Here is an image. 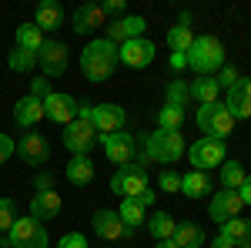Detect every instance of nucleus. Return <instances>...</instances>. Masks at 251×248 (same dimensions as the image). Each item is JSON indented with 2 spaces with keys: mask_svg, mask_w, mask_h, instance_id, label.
Wrapping results in <instances>:
<instances>
[{
  "mask_svg": "<svg viewBox=\"0 0 251 248\" xmlns=\"http://www.w3.org/2000/svg\"><path fill=\"white\" fill-rule=\"evenodd\" d=\"M80 71L91 84H100L117 71V47L107 37L91 40L84 51H80Z\"/></svg>",
  "mask_w": 251,
  "mask_h": 248,
  "instance_id": "obj_1",
  "label": "nucleus"
},
{
  "mask_svg": "<svg viewBox=\"0 0 251 248\" xmlns=\"http://www.w3.org/2000/svg\"><path fill=\"white\" fill-rule=\"evenodd\" d=\"M225 64H228L225 44L214 37V34H201V37H194L191 51H188V67H191L194 74H198V77H214Z\"/></svg>",
  "mask_w": 251,
  "mask_h": 248,
  "instance_id": "obj_2",
  "label": "nucleus"
},
{
  "mask_svg": "<svg viewBox=\"0 0 251 248\" xmlns=\"http://www.w3.org/2000/svg\"><path fill=\"white\" fill-rule=\"evenodd\" d=\"M198 128H201L204 138H218V141H225V138L234 131V117H231V111L225 108V101L201 104V108H198Z\"/></svg>",
  "mask_w": 251,
  "mask_h": 248,
  "instance_id": "obj_3",
  "label": "nucleus"
},
{
  "mask_svg": "<svg viewBox=\"0 0 251 248\" xmlns=\"http://www.w3.org/2000/svg\"><path fill=\"white\" fill-rule=\"evenodd\" d=\"M7 245L10 248H47L50 245V235L44 228V221L24 215V218L14 221V228L7 231Z\"/></svg>",
  "mask_w": 251,
  "mask_h": 248,
  "instance_id": "obj_4",
  "label": "nucleus"
},
{
  "mask_svg": "<svg viewBox=\"0 0 251 248\" xmlns=\"http://www.w3.org/2000/svg\"><path fill=\"white\" fill-rule=\"evenodd\" d=\"M188 161H191L194 171H211V168H221L228 161V144L218 141V138H201L188 148Z\"/></svg>",
  "mask_w": 251,
  "mask_h": 248,
  "instance_id": "obj_5",
  "label": "nucleus"
},
{
  "mask_svg": "<svg viewBox=\"0 0 251 248\" xmlns=\"http://www.w3.org/2000/svg\"><path fill=\"white\" fill-rule=\"evenodd\" d=\"M97 144L104 148L107 161H114L117 168H127L137 161V134L131 131H117V134H100Z\"/></svg>",
  "mask_w": 251,
  "mask_h": 248,
  "instance_id": "obj_6",
  "label": "nucleus"
},
{
  "mask_svg": "<svg viewBox=\"0 0 251 248\" xmlns=\"http://www.w3.org/2000/svg\"><path fill=\"white\" fill-rule=\"evenodd\" d=\"M148 168L141 165H127V168H117L111 174V191L121 194V198H137L141 191H148Z\"/></svg>",
  "mask_w": 251,
  "mask_h": 248,
  "instance_id": "obj_7",
  "label": "nucleus"
},
{
  "mask_svg": "<svg viewBox=\"0 0 251 248\" xmlns=\"http://www.w3.org/2000/svg\"><path fill=\"white\" fill-rule=\"evenodd\" d=\"M97 128L87 121V117H74L67 128H64V148L71 154H87L97 144Z\"/></svg>",
  "mask_w": 251,
  "mask_h": 248,
  "instance_id": "obj_8",
  "label": "nucleus"
},
{
  "mask_svg": "<svg viewBox=\"0 0 251 248\" xmlns=\"http://www.w3.org/2000/svg\"><path fill=\"white\" fill-rule=\"evenodd\" d=\"M17 154H20L24 165H30V168H44V165L50 161V141H47L40 131H27L17 141Z\"/></svg>",
  "mask_w": 251,
  "mask_h": 248,
  "instance_id": "obj_9",
  "label": "nucleus"
},
{
  "mask_svg": "<svg viewBox=\"0 0 251 248\" xmlns=\"http://www.w3.org/2000/svg\"><path fill=\"white\" fill-rule=\"evenodd\" d=\"M67 60H71L67 44H64V40H47V44L40 47V54H37V67L44 71V77L50 81V77H60L67 71Z\"/></svg>",
  "mask_w": 251,
  "mask_h": 248,
  "instance_id": "obj_10",
  "label": "nucleus"
},
{
  "mask_svg": "<svg viewBox=\"0 0 251 248\" xmlns=\"http://www.w3.org/2000/svg\"><path fill=\"white\" fill-rule=\"evenodd\" d=\"M151 60H154V44H151L148 37L127 40V44H121V47H117V64H124V67H131V71L148 67Z\"/></svg>",
  "mask_w": 251,
  "mask_h": 248,
  "instance_id": "obj_11",
  "label": "nucleus"
},
{
  "mask_svg": "<svg viewBox=\"0 0 251 248\" xmlns=\"http://www.w3.org/2000/svg\"><path fill=\"white\" fill-rule=\"evenodd\" d=\"M144 30H148V20L141 17V14H124L121 20H111L107 24V40L121 47V44H127V40H137L144 37Z\"/></svg>",
  "mask_w": 251,
  "mask_h": 248,
  "instance_id": "obj_12",
  "label": "nucleus"
},
{
  "mask_svg": "<svg viewBox=\"0 0 251 248\" xmlns=\"http://www.w3.org/2000/svg\"><path fill=\"white\" fill-rule=\"evenodd\" d=\"M91 124L97 128V134H117V131H124V124H127V111L121 104H107V101L94 104Z\"/></svg>",
  "mask_w": 251,
  "mask_h": 248,
  "instance_id": "obj_13",
  "label": "nucleus"
},
{
  "mask_svg": "<svg viewBox=\"0 0 251 248\" xmlns=\"http://www.w3.org/2000/svg\"><path fill=\"white\" fill-rule=\"evenodd\" d=\"M100 27H107V17L100 10V3H80L77 10L71 14V30L77 37H87V34H94Z\"/></svg>",
  "mask_w": 251,
  "mask_h": 248,
  "instance_id": "obj_14",
  "label": "nucleus"
},
{
  "mask_svg": "<svg viewBox=\"0 0 251 248\" xmlns=\"http://www.w3.org/2000/svg\"><path fill=\"white\" fill-rule=\"evenodd\" d=\"M241 194L231 188H221V191H214V198H211V205H208V215H211V221H218V225H225V221H231V218H238L241 215Z\"/></svg>",
  "mask_w": 251,
  "mask_h": 248,
  "instance_id": "obj_15",
  "label": "nucleus"
},
{
  "mask_svg": "<svg viewBox=\"0 0 251 248\" xmlns=\"http://www.w3.org/2000/svg\"><path fill=\"white\" fill-rule=\"evenodd\" d=\"M44 114L50 117L54 124H71L74 117H77V97L71 94H60V91H50V94L44 97Z\"/></svg>",
  "mask_w": 251,
  "mask_h": 248,
  "instance_id": "obj_16",
  "label": "nucleus"
},
{
  "mask_svg": "<svg viewBox=\"0 0 251 248\" xmlns=\"http://www.w3.org/2000/svg\"><path fill=\"white\" fill-rule=\"evenodd\" d=\"M94 235H97V238H104V242H124V238H134L131 231L124 228L121 215L111 211V208L94 211Z\"/></svg>",
  "mask_w": 251,
  "mask_h": 248,
  "instance_id": "obj_17",
  "label": "nucleus"
},
{
  "mask_svg": "<svg viewBox=\"0 0 251 248\" xmlns=\"http://www.w3.org/2000/svg\"><path fill=\"white\" fill-rule=\"evenodd\" d=\"M225 108L231 111L234 121H248L251 117V77H241L231 91H225Z\"/></svg>",
  "mask_w": 251,
  "mask_h": 248,
  "instance_id": "obj_18",
  "label": "nucleus"
},
{
  "mask_svg": "<svg viewBox=\"0 0 251 248\" xmlns=\"http://www.w3.org/2000/svg\"><path fill=\"white\" fill-rule=\"evenodd\" d=\"M44 101L40 97H30V94H24L14 104V121H17V128H24V131H34L40 121H44Z\"/></svg>",
  "mask_w": 251,
  "mask_h": 248,
  "instance_id": "obj_19",
  "label": "nucleus"
},
{
  "mask_svg": "<svg viewBox=\"0 0 251 248\" xmlns=\"http://www.w3.org/2000/svg\"><path fill=\"white\" fill-rule=\"evenodd\" d=\"M60 208H64V201H60L57 191H37V194L30 198V218H37V221L57 218Z\"/></svg>",
  "mask_w": 251,
  "mask_h": 248,
  "instance_id": "obj_20",
  "label": "nucleus"
},
{
  "mask_svg": "<svg viewBox=\"0 0 251 248\" xmlns=\"http://www.w3.org/2000/svg\"><path fill=\"white\" fill-rule=\"evenodd\" d=\"M34 24H37L44 34H54L64 27V10H60L57 0H40L37 3V14H34Z\"/></svg>",
  "mask_w": 251,
  "mask_h": 248,
  "instance_id": "obj_21",
  "label": "nucleus"
},
{
  "mask_svg": "<svg viewBox=\"0 0 251 248\" xmlns=\"http://www.w3.org/2000/svg\"><path fill=\"white\" fill-rule=\"evenodd\" d=\"M214 188V181H211V174L208 171H188V174H181V194H188L191 201H198V198H208Z\"/></svg>",
  "mask_w": 251,
  "mask_h": 248,
  "instance_id": "obj_22",
  "label": "nucleus"
},
{
  "mask_svg": "<svg viewBox=\"0 0 251 248\" xmlns=\"http://www.w3.org/2000/svg\"><path fill=\"white\" fill-rule=\"evenodd\" d=\"M67 181L71 185H77V188H84V185H91L94 181V161H91V154H74L71 161H67Z\"/></svg>",
  "mask_w": 251,
  "mask_h": 248,
  "instance_id": "obj_23",
  "label": "nucleus"
},
{
  "mask_svg": "<svg viewBox=\"0 0 251 248\" xmlns=\"http://www.w3.org/2000/svg\"><path fill=\"white\" fill-rule=\"evenodd\" d=\"M44 44H47V37H44V30H40L34 20H30V24H20L17 34H14V47L30 51V54H40V47H44Z\"/></svg>",
  "mask_w": 251,
  "mask_h": 248,
  "instance_id": "obj_24",
  "label": "nucleus"
},
{
  "mask_svg": "<svg viewBox=\"0 0 251 248\" xmlns=\"http://www.w3.org/2000/svg\"><path fill=\"white\" fill-rule=\"evenodd\" d=\"M171 242L177 248H201V245H208V235H204V228H201V225L184 221V225H177V231H174Z\"/></svg>",
  "mask_w": 251,
  "mask_h": 248,
  "instance_id": "obj_25",
  "label": "nucleus"
},
{
  "mask_svg": "<svg viewBox=\"0 0 251 248\" xmlns=\"http://www.w3.org/2000/svg\"><path fill=\"white\" fill-rule=\"evenodd\" d=\"M188 87H191V101H198V104H214V101H221V87H218L214 77H194Z\"/></svg>",
  "mask_w": 251,
  "mask_h": 248,
  "instance_id": "obj_26",
  "label": "nucleus"
},
{
  "mask_svg": "<svg viewBox=\"0 0 251 248\" xmlns=\"http://www.w3.org/2000/svg\"><path fill=\"white\" fill-rule=\"evenodd\" d=\"M148 231H151L154 242H168V238H174V231H177V221H174L168 211H154V215H148Z\"/></svg>",
  "mask_w": 251,
  "mask_h": 248,
  "instance_id": "obj_27",
  "label": "nucleus"
},
{
  "mask_svg": "<svg viewBox=\"0 0 251 248\" xmlns=\"http://www.w3.org/2000/svg\"><path fill=\"white\" fill-rule=\"evenodd\" d=\"M154 121H157V131H181V124H184V108H177V104H161Z\"/></svg>",
  "mask_w": 251,
  "mask_h": 248,
  "instance_id": "obj_28",
  "label": "nucleus"
},
{
  "mask_svg": "<svg viewBox=\"0 0 251 248\" xmlns=\"http://www.w3.org/2000/svg\"><path fill=\"white\" fill-rule=\"evenodd\" d=\"M117 215H121V221H124V228L131 231V235H134V231L141 228L144 221H148V215H144V208L137 205L134 198H124V201H121V208H117Z\"/></svg>",
  "mask_w": 251,
  "mask_h": 248,
  "instance_id": "obj_29",
  "label": "nucleus"
},
{
  "mask_svg": "<svg viewBox=\"0 0 251 248\" xmlns=\"http://www.w3.org/2000/svg\"><path fill=\"white\" fill-rule=\"evenodd\" d=\"M191 44H194V30H191V27L174 24L171 30H168V47H171V54H188Z\"/></svg>",
  "mask_w": 251,
  "mask_h": 248,
  "instance_id": "obj_30",
  "label": "nucleus"
},
{
  "mask_svg": "<svg viewBox=\"0 0 251 248\" xmlns=\"http://www.w3.org/2000/svg\"><path fill=\"white\" fill-rule=\"evenodd\" d=\"M245 178H248V171H245V165H241V161H225V165H221V188L238 191Z\"/></svg>",
  "mask_w": 251,
  "mask_h": 248,
  "instance_id": "obj_31",
  "label": "nucleus"
},
{
  "mask_svg": "<svg viewBox=\"0 0 251 248\" xmlns=\"http://www.w3.org/2000/svg\"><path fill=\"white\" fill-rule=\"evenodd\" d=\"M7 67H10L14 74H27V71H34V67H37V54L14 47V51H10V57H7Z\"/></svg>",
  "mask_w": 251,
  "mask_h": 248,
  "instance_id": "obj_32",
  "label": "nucleus"
},
{
  "mask_svg": "<svg viewBox=\"0 0 251 248\" xmlns=\"http://www.w3.org/2000/svg\"><path fill=\"white\" fill-rule=\"evenodd\" d=\"M191 101V87L188 81H168V91H164V104H177V108H188Z\"/></svg>",
  "mask_w": 251,
  "mask_h": 248,
  "instance_id": "obj_33",
  "label": "nucleus"
},
{
  "mask_svg": "<svg viewBox=\"0 0 251 248\" xmlns=\"http://www.w3.org/2000/svg\"><path fill=\"white\" fill-rule=\"evenodd\" d=\"M221 231H225L228 238H234V242H248V238H251V221L238 215V218H231V221H225Z\"/></svg>",
  "mask_w": 251,
  "mask_h": 248,
  "instance_id": "obj_34",
  "label": "nucleus"
},
{
  "mask_svg": "<svg viewBox=\"0 0 251 248\" xmlns=\"http://www.w3.org/2000/svg\"><path fill=\"white\" fill-rule=\"evenodd\" d=\"M17 205H14V198H0V235H7V231L14 228V221H17Z\"/></svg>",
  "mask_w": 251,
  "mask_h": 248,
  "instance_id": "obj_35",
  "label": "nucleus"
},
{
  "mask_svg": "<svg viewBox=\"0 0 251 248\" xmlns=\"http://www.w3.org/2000/svg\"><path fill=\"white\" fill-rule=\"evenodd\" d=\"M214 81H218V87H225V91H231L234 84L241 81V71H238L234 64H225V67H221V71L214 74Z\"/></svg>",
  "mask_w": 251,
  "mask_h": 248,
  "instance_id": "obj_36",
  "label": "nucleus"
},
{
  "mask_svg": "<svg viewBox=\"0 0 251 248\" xmlns=\"http://www.w3.org/2000/svg\"><path fill=\"white\" fill-rule=\"evenodd\" d=\"M157 185H161V191H181V174L177 171H161L157 174Z\"/></svg>",
  "mask_w": 251,
  "mask_h": 248,
  "instance_id": "obj_37",
  "label": "nucleus"
},
{
  "mask_svg": "<svg viewBox=\"0 0 251 248\" xmlns=\"http://www.w3.org/2000/svg\"><path fill=\"white\" fill-rule=\"evenodd\" d=\"M100 10H104V17L121 20V17H124V10H127V3H124V0H104V3H100Z\"/></svg>",
  "mask_w": 251,
  "mask_h": 248,
  "instance_id": "obj_38",
  "label": "nucleus"
},
{
  "mask_svg": "<svg viewBox=\"0 0 251 248\" xmlns=\"http://www.w3.org/2000/svg\"><path fill=\"white\" fill-rule=\"evenodd\" d=\"M57 248H87V238H84L80 231H67V235L57 242Z\"/></svg>",
  "mask_w": 251,
  "mask_h": 248,
  "instance_id": "obj_39",
  "label": "nucleus"
},
{
  "mask_svg": "<svg viewBox=\"0 0 251 248\" xmlns=\"http://www.w3.org/2000/svg\"><path fill=\"white\" fill-rule=\"evenodd\" d=\"M50 91H54V87H50V81H47V77H37V81H30V91H27V94H30V97H40V101H44V97L50 94Z\"/></svg>",
  "mask_w": 251,
  "mask_h": 248,
  "instance_id": "obj_40",
  "label": "nucleus"
},
{
  "mask_svg": "<svg viewBox=\"0 0 251 248\" xmlns=\"http://www.w3.org/2000/svg\"><path fill=\"white\" fill-rule=\"evenodd\" d=\"M14 154H17V144H14L7 134H0V165H3V161H10Z\"/></svg>",
  "mask_w": 251,
  "mask_h": 248,
  "instance_id": "obj_41",
  "label": "nucleus"
},
{
  "mask_svg": "<svg viewBox=\"0 0 251 248\" xmlns=\"http://www.w3.org/2000/svg\"><path fill=\"white\" fill-rule=\"evenodd\" d=\"M134 201H137V205H141V208H144V211H148V208H151V205H154V201H157V191H154V188L141 191V194H137Z\"/></svg>",
  "mask_w": 251,
  "mask_h": 248,
  "instance_id": "obj_42",
  "label": "nucleus"
},
{
  "mask_svg": "<svg viewBox=\"0 0 251 248\" xmlns=\"http://www.w3.org/2000/svg\"><path fill=\"white\" fill-rule=\"evenodd\" d=\"M34 188H37V191H54V174L40 171V174H37V181H34Z\"/></svg>",
  "mask_w": 251,
  "mask_h": 248,
  "instance_id": "obj_43",
  "label": "nucleus"
},
{
  "mask_svg": "<svg viewBox=\"0 0 251 248\" xmlns=\"http://www.w3.org/2000/svg\"><path fill=\"white\" fill-rule=\"evenodd\" d=\"M208 245H211V248H234L238 242H234V238H228L225 231H218V235H214V242H208Z\"/></svg>",
  "mask_w": 251,
  "mask_h": 248,
  "instance_id": "obj_44",
  "label": "nucleus"
},
{
  "mask_svg": "<svg viewBox=\"0 0 251 248\" xmlns=\"http://www.w3.org/2000/svg\"><path fill=\"white\" fill-rule=\"evenodd\" d=\"M238 194H241V205H251V174L241 181V188H238Z\"/></svg>",
  "mask_w": 251,
  "mask_h": 248,
  "instance_id": "obj_45",
  "label": "nucleus"
},
{
  "mask_svg": "<svg viewBox=\"0 0 251 248\" xmlns=\"http://www.w3.org/2000/svg\"><path fill=\"white\" fill-rule=\"evenodd\" d=\"M188 67V54H171V71H184Z\"/></svg>",
  "mask_w": 251,
  "mask_h": 248,
  "instance_id": "obj_46",
  "label": "nucleus"
},
{
  "mask_svg": "<svg viewBox=\"0 0 251 248\" xmlns=\"http://www.w3.org/2000/svg\"><path fill=\"white\" fill-rule=\"evenodd\" d=\"M154 248H177V245H174L171 238H168V242H154Z\"/></svg>",
  "mask_w": 251,
  "mask_h": 248,
  "instance_id": "obj_47",
  "label": "nucleus"
},
{
  "mask_svg": "<svg viewBox=\"0 0 251 248\" xmlns=\"http://www.w3.org/2000/svg\"><path fill=\"white\" fill-rule=\"evenodd\" d=\"M234 248H251V238H248V242H238Z\"/></svg>",
  "mask_w": 251,
  "mask_h": 248,
  "instance_id": "obj_48",
  "label": "nucleus"
},
{
  "mask_svg": "<svg viewBox=\"0 0 251 248\" xmlns=\"http://www.w3.org/2000/svg\"><path fill=\"white\" fill-rule=\"evenodd\" d=\"M0 248H10V245H0Z\"/></svg>",
  "mask_w": 251,
  "mask_h": 248,
  "instance_id": "obj_49",
  "label": "nucleus"
}]
</instances>
